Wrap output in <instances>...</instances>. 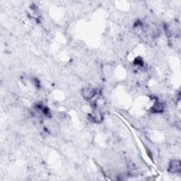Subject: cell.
Segmentation results:
<instances>
[{
  "instance_id": "1",
  "label": "cell",
  "mask_w": 181,
  "mask_h": 181,
  "mask_svg": "<svg viewBox=\"0 0 181 181\" xmlns=\"http://www.w3.org/2000/svg\"><path fill=\"white\" fill-rule=\"evenodd\" d=\"M169 170L172 173H177L180 171V163L178 161H173L169 166Z\"/></svg>"
},
{
  "instance_id": "2",
  "label": "cell",
  "mask_w": 181,
  "mask_h": 181,
  "mask_svg": "<svg viewBox=\"0 0 181 181\" xmlns=\"http://www.w3.org/2000/svg\"><path fill=\"white\" fill-rule=\"evenodd\" d=\"M96 92L91 88H86L83 91V96L86 98V99H90L95 95Z\"/></svg>"
},
{
  "instance_id": "3",
  "label": "cell",
  "mask_w": 181,
  "mask_h": 181,
  "mask_svg": "<svg viewBox=\"0 0 181 181\" xmlns=\"http://www.w3.org/2000/svg\"><path fill=\"white\" fill-rule=\"evenodd\" d=\"M152 111L154 113H161L163 111V106L159 103H156L152 107Z\"/></svg>"
}]
</instances>
